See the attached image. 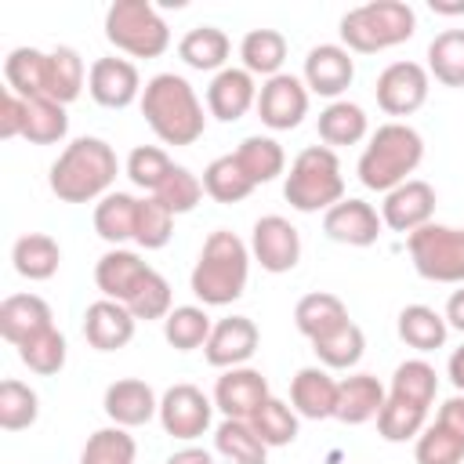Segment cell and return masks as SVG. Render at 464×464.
<instances>
[{
	"label": "cell",
	"mask_w": 464,
	"mask_h": 464,
	"mask_svg": "<svg viewBox=\"0 0 464 464\" xmlns=\"http://www.w3.org/2000/svg\"><path fill=\"white\" fill-rule=\"evenodd\" d=\"M446 323H450V330H460L464 334V283H460V290H453L450 294V301H446Z\"/></svg>",
	"instance_id": "cell-55"
},
{
	"label": "cell",
	"mask_w": 464,
	"mask_h": 464,
	"mask_svg": "<svg viewBox=\"0 0 464 464\" xmlns=\"http://www.w3.org/2000/svg\"><path fill=\"white\" fill-rule=\"evenodd\" d=\"M435 392H439V373H435L431 362H424V359H406V362L395 366V373H392V392H388V395L406 399V402L428 410V406L435 402Z\"/></svg>",
	"instance_id": "cell-41"
},
{
	"label": "cell",
	"mask_w": 464,
	"mask_h": 464,
	"mask_svg": "<svg viewBox=\"0 0 464 464\" xmlns=\"http://www.w3.org/2000/svg\"><path fill=\"white\" fill-rule=\"evenodd\" d=\"M246 276H250V246L236 232L214 228L199 250V261L188 283H192V294L203 301V308H221L243 297Z\"/></svg>",
	"instance_id": "cell-3"
},
{
	"label": "cell",
	"mask_w": 464,
	"mask_h": 464,
	"mask_svg": "<svg viewBox=\"0 0 464 464\" xmlns=\"http://www.w3.org/2000/svg\"><path fill=\"white\" fill-rule=\"evenodd\" d=\"M47 72H51V58L47 51L36 47H14L4 58V80L7 91H14L18 98H47Z\"/></svg>",
	"instance_id": "cell-26"
},
{
	"label": "cell",
	"mask_w": 464,
	"mask_h": 464,
	"mask_svg": "<svg viewBox=\"0 0 464 464\" xmlns=\"http://www.w3.org/2000/svg\"><path fill=\"white\" fill-rule=\"evenodd\" d=\"M265 399H268V381L254 366H232L214 384V406L236 420H250L265 406Z\"/></svg>",
	"instance_id": "cell-15"
},
{
	"label": "cell",
	"mask_w": 464,
	"mask_h": 464,
	"mask_svg": "<svg viewBox=\"0 0 464 464\" xmlns=\"http://www.w3.org/2000/svg\"><path fill=\"white\" fill-rule=\"evenodd\" d=\"M214 450H218L228 464H268V446H265L261 435L250 428V420L225 417V420L214 428Z\"/></svg>",
	"instance_id": "cell-31"
},
{
	"label": "cell",
	"mask_w": 464,
	"mask_h": 464,
	"mask_svg": "<svg viewBox=\"0 0 464 464\" xmlns=\"http://www.w3.org/2000/svg\"><path fill=\"white\" fill-rule=\"evenodd\" d=\"M170 214H188V210H196V203L203 199V181L188 170V167H178L174 163V170L167 174V181L152 192Z\"/></svg>",
	"instance_id": "cell-51"
},
{
	"label": "cell",
	"mask_w": 464,
	"mask_h": 464,
	"mask_svg": "<svg viewBox=\"0 0 464 464\" xmlns=\"http://www.w3.org/2000/svg\"><path fill=\"white\" fill-rule=\"evenodd\" d=\"M134 225H138V199L130 192H109L94 203V232L120 246L127 239H134Z\"/></svg>",
	"instance_id": "cell-33"
},
{
	"label": "cell",
	"mask_w": 464,
	"mask_h": 464,
	"mask_svg": "<svg viewBox=\"0 0 464 464\" xmlns=\"http://www.w3.org/2000/svg\"><path fill=\"white\" fill-rule=\"evenodd\" d=\"M127 308H130V315L134 319H167L170 315V283L152 268L145 279H141V286L130 294V301H127Z\"/></svg>",
	"instance_id": "cell-52"
},
{
	"label": "cell",
	"mask_w": 464,
	"mask_h": 464,
	"mask_svg": "<svg viewBox=\"0 0 464 464\" xmlns=\"http://www.w3.org/2000/svg\"><path fill=\"white\" fill-rule=\"evenodd\" d=\"M261 344V334L254 326V319L246 315H228V319H218L207 344H203V355L210 366L218 370H232V366H246V359L257 352Z\"/></svg>",
	"instance_id": "cell-16"
},
{
	"label": "cell",
	"mask_w": 464,
	"mask_h": 464,
	"mask_svg": "<svg viewBox=\"0 0 464 464\" xmlns=\"http://www.w3.org/2000/svg\"><path fill=\"white\" fill-rule=\"evenodd\" d=\"M134 457H138L134 435H127V428L120 424L98 428L80 450V464H134Z\"/></svg>",
	"instance_id": "cell-44"
},
{
	"label": "cell",
	"mask_w": 464,
	"mask_h": 464,
	"mask_svg": "<svg viewBox=\"0 0 464 464\" xmlns=\"http://www.w3.org/2000/svg\"><path fill=\"white\" fill-rule=\"evenodd\" d=\"M170 170H174V163H170V156H167L160 145H138V149H130V156H127V178H130L138 188L156 192V188L167 181Z\"/></svg>",
	"instance_id": "cell-50"
},
{
	"label": "cell",
	"mask_w": 464,
	"mask_h": 464,
	"mask_svg": "<svg viewBox=\"0 0 464 464\" xmlns=\"http://www.w3.org/2000/svg\"><path fill=\"white\" fill-rule=\"evenodd\" d=\"M214 410H218L214 399H207L196 384H174L160 399V424H163V431L170 439L192 442L210 428Z\"/></svg>",
	"instance_id": "cell-10"
},
{
	"label": "cell",
	"mask_w": 464,
	"mask_h": 464,
	"mask_svg": "<svg viewBox=\"0 0 464 464\" xmlns=\"http://www.w3.org/2000/svg\"><path fill=\"white\" fill-rule=\"evenodd\" d=\"M141 116L163 145H192L203 138L207 116L192 83L178 72H156L141 91Z\"/></svg>",
	"instance_id": "cell-2"
},
{
	"label": "cell",
	"mask_w": 464,
	"mask_h": 464,
	"mask_svg": "<svg viewBox=\"0 0 464 464\" xmlns=\"http://www.w3.org/2000/svg\"><path fill=\"white\" fill-rule=\"evenodd\" d=\"M388 392L373 373H352L344 381H337V420L344 424H366L381 413Z\"/></svg>",
	"instance_id": "cell-25"
},
{
	"label": "cell",
	"mask_w": 464,
	"mask_h": 464,
	"mask_svg": "<svg viewBox=\"0 0 464 464\" xmlns=\"http://www.w3.org/2000/svg\"><path fill=\"white\" fill-rule=\"evenodd\" d=\"M315 130H319V138H323L326 149H337V145H359V141L366 138V130H370V120H366L362 105L337 98V102H330V105L319 112Z\"/></svg>",
	"instance_id": "cell-30"
},
{
	"label": "cell",
	"mask_w": 464,
	"mask_h": 464,
	"mask_svg": "<svg viewBox=\"0 0 464 464\" xmlns=\"http://www.w3.org/2000/svg\"><path fill=\"white\" fill-rule=\"evenodd\" d=\"M257 105V83L246 69L225 65L221 72H214L210 87H207V109L214 120L221 123H236L243 120L250 109Z\"/></svg>",
	"instance_id": "cell-19"
},
{
	"label": "cell",
	"mask_w": 464,
	"mask_h": 464,
	"mask_svg": "<svg viewBox=\"0 0 464 464\" xmlns=\"http://www.w3.org/2000/svg\"><path fill=\"white\" fill-rule=\"evenodd\" d=\"M290 406L297 417L308 420H326L337 413V381L330 377L326 366H304L290 381Z\"/></svg>",
	"instance_id": "cell-23"
},
{
	"label": "cell",
	"mask_w": 464,
	"mask_h": 464,
	"mask_svg": "<svg viewBox=\"0 0 464 464\" xmlns=\"http://www.w3.org/2000/svg\"><path fill=\"white\" fill-rule=\"evenodd\" d=\"M149 272H152V268H149L134 250L112 246V250H105V254L98 257V265H94V283H98V290H102L109 301L127 304L130 294L141 286V279H145Z\"/></svg>",
	"instance_id": "cell-22"
},
{
	"label": "cell",
	"mask_w": 464,
	"mask_h": 464,
	"mask_svg": "<svg viewBox=\"0 0 464 464\" xmlns=\"http://www.w3.org/2000/svg\"><path fill=\"white\" fill-rule=\"evenodd\" d=\"M210 330H214V323H210V315H207L203 304H178V308H170V315L163 319V337H167V344L178 348V352L203 348L207 337H210Z\"/></svg>",
	"instance_id": "cell-37"
},
{
	"label": "cell",
	"mask_w": 464,
	"mask_h": 464,
	"mask_svg": "<svg viewBox=\"0 0 464 464\" xmlns=\"http://www.w3.org/2000/svg\"><path fill=\"white\" fill-rule=\"evenodd\" d=\"M254 109H257L265 127L294 130L308 116V87H304V80H297L290 72H279V76H272L257 87V105Z\"/></svg>",
	"instance_id": "cell-12"
},
{
	"label": "cell",
	"mask_w": 464,
	"mask_h": 464,
	"mask_svg": "<svg viewBox=\"0 0 464 464\" xmlns=\"http://www.w3.org/2000/svg\"><path fill=\"white\" fill-rule=\"evenodd\" d=\"M51 58V72H47V98L58 102V105H69L80 98L83 91V58L76 47H54L47 51Z\"/></svg>",
	"instance_id": "cell-40"
},
{
	"label": "cell",
	"mask_w": 464,
	"mask_h": 464,
	"mask_svg": "<svg viewBox=\"0 0 464 464\" xmlns=\"http://www.w3.org/2000/svg\"><path fill=\"white\" fill-rule=\"evenodd\" d=\"M174 236V214L156 199H138V225H134V243L145 250H160L167 246Z\"/></svg>",
	"instance_id": "cell-49"
},
{
	"label": "cell",
	"mask_w": 464,
	"mask_h": 464,
	"mask_svg": "<svg viewBox=\"0 0 464 464\" xmlns=\"http://www.w3.org/2000/svg\"><path fill=\"white\" fill-rule=\"evenodd\" d=\"M283 196L301 214H315V210L326 214L334 203H341L344 199V174H341L337 152L326 145L301 149L290 163L286 181H283Z\"/></svg>",
	"instance_id": "cell-5"
},
{
	"label": "cell",
	"mask_w": 464,
	"mask_h": 464,
	"mask_svg": "<svg viewBox=\"0 0 464 464\" xmlns=\"http://www.w3.org/2000/svg\"><path fill=\"white\" fill-rule=\"evenodd\" d=\"M348 323V308L337 294H326V290H315V294H304L297 304H294V326L308 337V341H319L326 337L330 330L344 326Z\"/></svg>",
	"instance_id": "cell-28"
},
{
	"label": "cell",
	"mask_w": 464,
	"mask_h": 464,
	"mask_svg": "<svg viewBox=\"0 0 464 464\" xmlns=\"http://www.w3.org/2000/svg\"><path fill=\"white\" fill-rule=\"evenodd\" d=\"M410 261L420 279L431 283H464V228L428 221L406 236Z\"/></svg>",
	"instance_id": "cell-8"
},
{
	"label": "cell",
	"mask_w": 464,
	"mask_h": 464,
	"mask_svg": "<svg viewBox=\"0 0 464 464\" xmlns=\"http://www.w3.org/2000/svg\"><path fill=\"white\" fill-rule=\"evenodd\" d=\"M87 91L102 109H127L134 98H141V76L138 65L127 58H94L87 69Z\"/></svg>",
	"instance_id": "cell-13"
},
{
	"label": "cell",
	"mask_w": 464,
	"mask_h": 464,
	"mask_svg": "<svg viewBox=\"0 0 464 464\" xmlns=\"http://www.w3.org/2000/svg\"><path fill=\"white\" fill-rule=\"evenodd\" d=\"M134 323H138V319L130 315L127 304L102 297V301L87 304V312H83V337H87V344L98 348V352H116V348H127V344H130Z\"/></svg>",
	"instance_id": "cell-21"
},
{
	"label": "cell",
	"mask_w": 464,
	"mask_h": 464,
	"mask_svg": "<svg viewBox=\"0 0 464 464\" xmlns=\"http://www.w3.org/2000/svg\"><path fill=\"white\" fill-rule=\"evenodd\" d=\"M40 417V399L29 384L7 377L0 381V428L4 431H22L29 424H36Z\"/></svg>",
	"instance_id": "cell-45"
},
{
	"label": "cell",
	"mask_w": 464,
	"mask_h": 464,
	"mask_svg": "<svg viewBox=\"0 0 464 464\" xmlns=\"http://www.w3.org/2000/svg\"><path fill=\"white\" fill-rule=\"evenodd\" d=\"M116 174H120V160L112 145L83 134L58 152V160L51 163L47 185L62 203H91L109 196Z\"/></svg>",
	"instance_id": "cell-1"
},
{
	"label": "cell",
	"mask_w": 464,
	"mask_h": 464,
	"mask_svg": "<svg viewBox=\"0 0 464 464\" xmlns=\"http://www.w3.org/2000/svg\"><path fill=\"white\" fill-rule=\"evenodd\" d=\"M420 160H424V138L410 123L392 120L370 134V145L362 149L355 174L366 188L388 196L392 188L410 181V174L420 167Z\"/></svg>",
	"instance_id": "cell-4"
},
{
	"label": "cell",
	"mask_w": 464,
	"mask_h": 464,
	"mask_svg": "<svg viewBox=\"0 0 464 464\" xmlns=\"http://www.w3.org/2000/svg\"><path fill=\"white\" fill-rule=\"evenodd\" d=\"M163 464H214V457H210L207 450H199V446H181V450H174Z\"/></svg>",
	"instance_id": "cell-56"
},
{
	"label": "cell",
	"mask_w": 464,
	"mask_h": 464,
	"mask_svg": "<svg viewBox=\"0 0 464 464\" xmlns=\"http://www.w3.org/2000/svg\"><path fill=\"white\" fill-rule=\"evenodd\" d=\"M105 40L130 58H160L170 47V29L149 0H116L105 11Z\"/></svg>",
	"instance_id": "cell-7"
},
{
	"label": "cell",
	"mask_w": 464,
	"mask_h": 464,
	"mask_svg": "<svg viewBox=\"0 0 464 464\" xmlns=\"http://www.w3.org/2000/svg\"><path fill=\"white\" fill-rule=\"evenodd\" d=\"M428 91H431V76L428 65L420 62H392L388 69H381L373 83L377 105L388 116H413L428 102Z\"/></svg>",
	"instance_id": "cell-9"
},
{
	"label": "cell",
	"mask_w": 464,
	"mask_h": 464,
	"mask_svg": "<svg viewBox=\"0 0 464 464\" xmlns=\"http://www.w3.org/2000/svg\"><path fill=\"white\" fill-rule=\"evenodd\" d=\"M105 417L120 428H141L149 424L152 417H160V399L152 392V384L138 381V377H123V381H112L105 388Z\"/></svg>",
	"instance_id": "cell-20"
},
{
	"label": "cell",
	"mask_w": 464,
	"mask_h": 464,
	"mask_svg": "<svg viewBox=\"0 0 464 464\" xmlns=\"http://www.w3.org/2000/svg\"><path fill=\"white\" fill-rule=\"evenodd\" d=\"M25 120H29V102L18 98L14 91H4L0 98V138H22L25 134Z\"/></svg>",
	"instance_id": "cell-53"
},
{
	"label": "cell",
	"mask_w": 464,
	"mask_h": 464,
	"mask_svg": "<svg viewBox=\"0 0 464 464\" xmlns=\"http://www.w3.org/2000/svg\"><path fill=\"white\" fill-rule=\"evenodd\" d=\"M439 424H446L450 431H457L460 439H464V395L457 392L453 399H446L442 406H439V417H435Z\"/></svg>",
	"instance_id": "cell-54"
},
{
	"label": "cell",
	"mask_w": 464,
	"mask_h": 464,
	"mask_svg": "<svg viewBox=\"0 0 464 464\" xmlns=\"http://www.w3.org/2000/svg\"><path fill=\"white\" fill-rule=\"evenodd\" d=\"M236 160H239V167L246 170V178H250L254 185H265V181L279 178L283 167H286V152H283V145H279L276 138H265V134H250V138H243L239 149H236Z\"/></svg>",
	"instance_id": "cell-36"
},
{
	"label": "cell",
	"mask_w": 464,
	"mask_h": 464,
	"mask_svg": "<svg viewBox=\"0 0 464 464\" xmlns=\"http://www.w3.org/2000/svg\"><path fill=\"white\" fill-rule=\"evenodd\" d=\"M254 188H257V185H254V181L246 178V170L239 167L236 152L210 160L207 170H203V192H207L210 199H218V203H243Z\"/></svg>",
	"instance_id": "cell-35"
},
{
	"label": "cell",
	"mask_w": 464,
	"mask_h": 464,
	"mask_svg": "<svg viewBox=\"0 0 464 464\" xmlns=\"http://www.w3.org/2000/svg\"><path fill=\"white\" fill-rule=\"evenodd\" d=\"M435 214V188L420 178H410L402 181L399 188H392L381 203V221L392 228V232H417L431 221Z\"/></svg>",
	"instance_id": "cell-17"
},
{
	"label": "cell",
	"mask_w": 464,
	"mask_h": 464,
	"mask_svg": "<svg viewBox=\"0 0 464 464\" xmlns=\"http://www.w3.org/2000/svg\"><path fill=\"white\" fill-rule=\"evenodd\" d=\"M413 33H417V14L402 0H370L362 7L344 11L341 18V40L348 51H359V54L399 47Z\"/></svg>",
	"instance_id": "cell-6"
},
{
	"label": "cell",
	"mask_w": 464,
	"mask_h": 464,
	"mask_svg": "<svg viewBox=\"0 0 464 464\" xmlns=\"http://www.w3.org/2000/svg\"><path fill=\"white\" fill-rule=\"evenodd\" d=\"M384 221L366 199H341L323 214V232L344 246H373Z\"/></svg>",
	"instance_id": "cell-18"
},
{
	"label": "cell",
	"mask_w": 464,
	"mask_h": 464,
	"mask_svg": "<svg viewBox=\"0 0 464 464\" xmlns=\"http://www.w3.org/2000/svg\"><path fill=\"white\" fill-rule=\"evenodd\" d=\"M413 460L417 464H464V439L435 420L417 435Z\"/></svg>",
	"instance_id": "cell-47"
},
{
	"label": "cell",
	"mask_w": 464,
	"mask_h": 464,
	"mask_svg": "<svg viewBox=\"0 0 464 464\" xmlns=\"http://www.w3.org/2000/svg\"><path fill=\"white\" fill-rule=\"evenodd\" d=\"M51 319H54L51 315V304L44 297H36V294H11V297L0 301V334L14 348L25 344L29 337L51 330L54 326Z\"/></svg>",
	"instance_id": "cell-24"
},
{
	"label": "cell",
	"mask_w": 464,
	"mask_h": 464,
	"mask_svg": "<svg viewBox=\"0 0 464 464\" xmlns=\"http://www.w3.org/2000/svg\"><path fill=\"white\" fill-rule=\"evenodd\" d=\"M65 337H62V330H44V334H36V337H29L25 344H18V359L33 370V373H40V377H51V373H58L62 366H65Z\"/></svg>",
	"instance_id": "cell-48"
},
{
	"label": "cell",
	"mask_w": 464,
	"mask_h": 464,
	"mask_svg": "<svg viewBox=\"0 0 464 464\" xmlns=\"http://www.w3.org/2000/svg\"><path fill=\"white\" fill-rule=\"evenodd\" d=\"M399 337L417 352H435L446 344L450 323H446V315H439L428 304H406L399 312Z\"/></svg>",
	"instance_id": "cell-34"
},
{
	"label": "cell",
	"mask_w": 464,
	"mask_h": 464,
	"mask_svg": "<svg viewBox=\"0 0 464 464\" xmlns=\"http://www.w3.org/2000/svg\"><path fill=\"white\" fill-rule=\"evenodd\" d=\"M446 373H450V381H453V388L464 395V344L450 355V362H446Z\"/></svg>",
	"instance_id": "cell-57"
},
{
	"label": "cell",
	"mask_w": 464,
	"mask_h": 464,
	"mask_svg": "<svg viewBox=\"0 0 464 464\" xmlns=\"http://www.w3.org/2000/svg\"><path fill=\"white\" fill-rule=\"evenodd\" d=\"M312 352H315V359H319L326 370H352V366L362 359V352H366V337H362V330L348 319L344 326H337V330H330L326 337L312 341Z\"/></svg>",
	"instance_id": "cell-39"
},
{
	"label": "cell",
	"mask_w": 464,
	"mask_h": 464,
	"mask_svg": "<svg viewBox=\"0 0 464 464\" xmlns=\"http://www.w3.org/2000/svg\"><path fill=\"white\" fill-rule=\"evenodd\" d=\"M304 87L308 94H323V98H334L344 94L355 80V62H352V51L344 44H319L308 51L304 58Z\"/></svg>",
	"instance_id": "cell-14"
},
{
	"label": "cell",
	"mask_w": 464,
	"mask_h": 464,
	"mask_svg": "<svg viewBox=\"0 0 464 464\" xmlns=\"http://www.w3.org/2000/svg\"><path fill=\"white\" fill-rule=\"evenodd\" d=\"M428 76L442 87H464V29H442L428 44Z\"/></svg>",
	"instance_id": "cell-38"
},
{
	"label": "cell",
	"mask_w": 464,
	"mask_h": 464,
	"mask_svg": "<svg viewBox=\"0 0 464 464\" xmlns=\"http://www.w3.org/2000/svg\"><path fill=\"white\" fill-rule=\"evenodd\" d=\"M239 58H243V69L250 76H279L283 62H286V36L279 29H250L239 44Z\"/></svg>",
	"instance_id": "cell-32"
},
{
	"label": "cell",
	"mask_w": 464,
	"mask_h": 464,
	"mask_svg": "<svg viewBox=\"0 0 464 464\" xmlns=\"http://www.w3.org/2000/svg\"><path fill=\"white\" fill-rule=\"evenodd\" d=\"M69 134V116L65 105L51 102V98H29V120H25V141L33 145H54Z\"/></svg>",
	"instance_id": "cell-46"
},
{
	"label": "cell",
	"mask_w": 464,
	"mask_h": 464,
	"mask_svg": "<svg viewBox=\"0 0 464 464\" xmlns=\"http://www.w3.org/2000/svg\"><path fill=\"white\" fill-rule=\"evenodd\" d=\"M250 254L265 272L283 276L301 261V236L283 214H265V218L254 221Z\"/></svg>",
	"instance_id": "cell-11"
},
{
	"label": "cell",
	"mask_w": 464,
	"mask_h": 464,
	"mask_svg": "<svg viewBox=\"0 0 464 464\" xmlns=\"http://www.w3.org/2000/svg\"><path fill=\"white\" fill-rule=\"evenodd\" d=\"M435 14H464V0H428Z\"/></svg>",
	"instance_id": "cell-58"
},
{
	"label": "cell",
	"mask_w": 464,
	"mask_h": 464,
	"mask_svg": "<svg viewBox=\"0 0 464 464\" xmlns=\"http://www.w3.org/2000/svg\"><path fill=\"white\" fill-rule=\"evenodd\" d=\"M424 420H428V410L424 406H413L406 399L388 395L384 406H381V413H377V431H381L384 442H410V439H417L428 428Z\"/></svg>",
	"instance_id": "cell-42"
},
{
	"label": "cell",
	"mask_w": 464,
	"mask_h": 464,
	"mask_svg": "<svg viewBox=\"0 0 464 464\" xmlns=\"http://www.w3.org/2000/svg\"><path fill=\"white\" fill-rule=\"evenodd\" d=\"M11 261H14V272L29 283H44L58 272L62 265V246L58 239H51L47 232H29L22 239H14L11 246Z\"/></svg>",
	"instance_id": "cell-27"
},
{
	"label": "cell",
	"mask_w": 464,
	"mask_h": 464,
	"mask_svg": "<svg viewBox=\"0 0 464 464\" xmlns=\"http://www.w3.org/2000/svg\"><path fill=\"white\" fill-rule=\"evenodd\" d=\"M228 51H232V44L218 25H196L178 44V58L199 72H221L228 62Z\"/></svg>",
	"instance_id": "cell-29"
},
{
	"label": "cell",
	"mask_w": 464,
	"mask_h": 464,
	"mask_svg": "<svg viewBox=\"0 0 464 464\" xmlns=\"http://www.w3.org/2000/svg\"><path fill=\"white\" fill-rule=\"evenodd\" d=\"M250 428L261 435V442L268 450H279V446H290L297 439V410L276 395L265 399V406L250 417Z\"/></svg>",
	"instance_id": "cell-43"
}]
</instances>
